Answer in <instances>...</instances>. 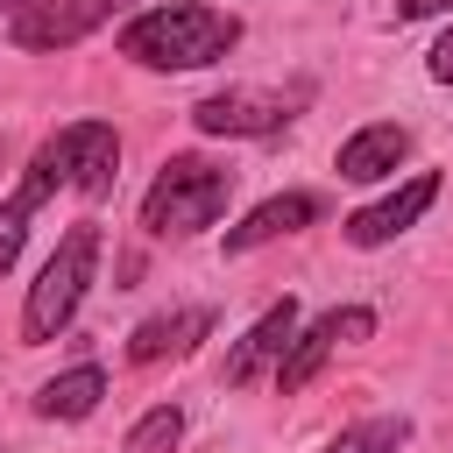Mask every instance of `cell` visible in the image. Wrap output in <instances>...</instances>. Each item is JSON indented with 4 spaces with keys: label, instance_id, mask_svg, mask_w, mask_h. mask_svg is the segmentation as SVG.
Returning <instances> with one entry per match:
<instances>
[{
    "label": "cell",
    "instance_id": "6da1fadb",
    "mask_svg": "<svg viewBox=\"0 0 453 453\" xmlns=\"http://www.w3.org/2000/svg\"><path fill=\"white\" fill-rule=\"evenodd\" d=\"M241 42V14L205 7V0H170V7H142L120 21L113 50L142 71H205Z\"/></svg>",
    "mask_w": 453,
    "mask_h": 453
},
{
    "label": "cell",
    "instance_id": "7a4b0ae2",
    "mask_svg": "<svg viewBox=\"0 0 453 453\" xmlns=\"http://www.w3.org/2000/svg\"><path fill=\"white\" fill-rule=\"evenodd\" d=\"M226 198H234V170L226 163H212V156H170L149 177V191H142V226L156 241H184V234L219 226Z\"/></svg>",
    "mask_w": 453,
    "mask_h": 453
},
{
    "label": "cell",
    "instance_id": "3957f363",
    "mask_svg": "<svg viewBox=\"0 0 453 453\" xmlns=\"http://www.w3.org/2000/svg\"><path fill=\"white\" fill-rule=\"evenodd\" d=\"M92 276H99V226L78 219V226L50 248V262L35 269V283H28V297H21V340H28V347L57 340V333L78 319Z\"/></svg>",
    "mask_w": 453,
    "mask_h": 453
},
{
    "label": "cell",
    "instance_id": "277c9868",
    "mask_svg": "<svg viewBox=\"0 0 453 453\" xmlns=\"http://www.w3.org/2000/svg\"><path fill=\"white\" fill-rule=\"evenodd\" d=\"M304 99H311V85H290V92H269V85H226V92H205V99L191 106V127H198V134H226V142H255V134L290 127Z\"/></svg>",
    "mask_w": 453,
    "mask_h": 453
},
{
    "label": "cell",
    "instance_id": "5b68a950",
    "mask_svg": "<svg viewBox=\"0 0 453 453\" xmlns=\"http://www.w3.org/2000/svg\"><path fill=\"white\" fill-rule=\"evenodd\" d=\"M368 333H375V311H368V304H333V311H319L311 326H297V340H290V354H283V368H276V389L297 396L340 347H354V340H368Z\"/></svg>",
    "mask_w": 453,
    "mask_h": 453
},
{
    "label": "cell",
    "instance_id": "8992f818",
    "mask_svg": "<svg viewBox=\"0 0 453 453\" xmlns=\"http://www.w3.org/2000/svg\"><path fill=\"white\" fill-rule=\"evenodd\" d=\"M127 0H21L7 14V42L14 50H71L78 35H92L99 21H113Z\"/></svg>",
    "mask_w": 453,
    "mask_h": 453
},
{
    "label": "cell",
    "instance_id": "52a82bcc",
    "mask_svg": "<svg viewBox=\"0 0 453 453\" xmlns=\"http://www.w3.org/2000/svg\"><path fill=\"white\" fill-rule=\"evenodd\" d=\"M50 156H57V170H64V191H78V198H106L113 177H120V134H113L106 120H71V127H57V134H50Z\"/></svg>",
    "mask_w": 453,
    "mask_h": 453
},
{
    "label": "cell",
    "instance_id": "ba28073f",
    "mask_svg": "<svg viewBox=\"0 0 453 453\" xmlns=\"http://www.w3.org/2000/svg\"><path fill=\"white\" fill-rule=\"evenodd\" d=\"M439 170H418V177H403L396 191H382L375 205H361V212H347L340 219V234H347V248H389L396 234H411L425 212H432V198H439Z\"/></svg>",
    "mask_w": 453,
    "mask_h": 453
},
{
    "label": "cell",
    "instance_id": "9c48e42d",
    "mask_svg": "<svg viewBox=\"0 0 453 453\" xmlns=\"http://www.w3.org/2000/svg\"><path fill=\"white\" fill-rule=\"evenodd\" d=\"M297 326H304L297 297H276V304H269V311H262V319H255V326H248V333H241V340L226 347V368H219V375H226L234 389H248V382H255L262 368H283V354H290Z\"/></svg>",
    "mask_w": 453,
    "mask_h": 453
},
{
    "label": "cell",
    "instance_id": "30bf717a",
    "mask_svg": "<svg viewBox=\"0 0 453 453\" xmlns=\"http://www.w3.org/2000/svg\"><path fill=\"white\" fill-rule=\"evenodd\" d=\"M319 212H326L319 191H276V198H262L255 212H241V219L226 226V255H255V248H269V241H283V234H304Z\"/></svg>",
    "mask_w": 453,
    "mask_h": 453
},
{
    "label": "cell",
    "instance_id": "8fae6325",
    "mask_svg": "<svg viewBox=\"0 0 453 453\" xmlns=\"http://www.w3.org/2000/svg\"><path fill=\"white\" fill-rule=\"evenodd\" d=\"M50 191H64V170H57V156H50V142L28 156V177L0 198V276L21 262V241H28V219L42 212V198Z\"/></svg>",
    "mask_w": 453,
    "mask_h": 453
},
{
    "label": "cell",
    "instance_id": "7c38bea8",
    "mask_svg": "<svg viewBox=\"0 0 453 453\" xmlns=\"http://www.w3.org/2000/svg\"><path fill=\"white\" fill-rule=\"evenodd\" d=\"M403 156H411V127H396V120H368V127H354V134L333 149V170H340L347 184H382V177H396Z\"/></svg>",
    "mask_w": 453,
    "mask_h": 453
},
{
    "label": "cell",
    "instance_id": "4fadbf2b",
    "mask_svg": "<svg viewBox=\"0 0 453 453\" xmlns=\"http://www.w3.org/2000/svg\"><path fill=\"white\" fill-rule=\"evenodd\" d=\"M99 396H106V368H99V361H78V368H64V375H50V382L35 389V418L78 425V418L99 411Z\"/></svg>",
    "mask_w": 453,
    "mask_h": 453
},
{
    "label": "cell",
    "instance_id": "5bb4252c",
    "mask_svg": "<svg viewBox=\"0 0 453 453\" xmlns=\"http://www.w3.org/2000/svg\"><path fill=\"white\" fill-rule=\"evenodd\" d=\"M198 333H212V311H205V304H191V311H163V319H142V326L127 333V361L149 368V361H163V354H184Z\"/></svg>",
    "mask_w": 453,
    "mask_h": 453
},
{
    "label": "cell",
    "instance_id": "9a60e30c",
    "mask_svg": "<svg viewBox=\"0 0 453 453\" xmlns=\"http://www.w3.org/2000/svg\"><path fill=\"white\" fill-rule=\"evenodd\" d=\"M403 439H411V418H403V411H382V418H361V425L333 432L319 453H396Z\"/></svg>",
    "mask_w": 453,
    "mask_h": 453
},
{
    "label": "cell",
    "instance_id": "2e32d148",
    "mask_svg": "<svg viewBox=\"0 0 453 453\" xmlns=\"http://www.w3.org/2000/svg\"><path fill=\"white\" fill-rule=\"evenodd\" d=\"M177 439H184V411H177V403H156V411L134 418L127 453H177Z\"/></svg>",
    "mask_w": 453,
    "mask_h": 453
},
{
    "label": "cell",
    "instance_id": "e0dca14e",
    "mask_svg": "<svg viewBox=\"0 0 453 453\" xmlns=\"http://www.w3.org/2000/svg\"><path fill=\"white\" fill-rule=\"evenodd\" d=\"M425 71H432V85H453V28L425 50Z\"/></svg>",
    "mask_w": 453,
    "mask_h": 453
},
{
    "label": "cell",
    "instance_id": "ac0fdd59",
    "mask_svg": "<svg viewBox=\"0 0 453 453\" xmlns=\"http://www.w3.org/2000/svg\"><path fill=\"white\" fill-rule=\"evenodd\" d=\"M432 14H453V0H396V21H432Z\"/></svg>",
    "mask_w": 453,
    "mask_h": 453
},
{
    "label": "cell",
    "instance_id": "d6986e66",
    "mask_svg": "<svg viewBox=\"0 0 453 453\" xmlns=\"http://www.w3.org/2000/svg\"><path fill=\"white\" fill-rule=\"evenodd\" d=\"M0 7H7V14H14V7H21V0H0Z\"/></svg>",
    "mask_w": 453,
    "mask_h": 453
}]
</instances>
